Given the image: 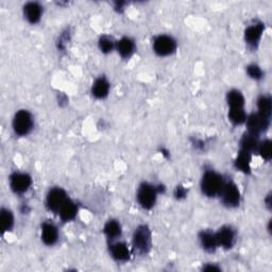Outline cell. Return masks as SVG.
Instances as JSON below:
<instances>
[{"mask_svg": "<svg viewBox=\"0 0 272 272\" xmlns=\"http://www.w3.org/2000/svg\"><path fill=\"white\" fill-rule=\"evenodd\" d=\"M32 185V178L24 172H14L10 176V187L16 195H23Z\"/></svg>", "mask_w": 272, "mask_h": 272, "instance_id": "cell-7", "label": "cell"}, {"mask_svg": "<svg viewBox=\"0 0 272 272\" xmlns=\"http://www.w3.org/2000/svg\"><path fill=\"white\" fill-rule=\"evenodd\" d=\"M257 137L258 136H255L249 132L247 134H244L240 139V150L248 153H252L253 151L257 150L258 144H260Z\"/></svg>", "mask_w": 272, "mask_h": 272, "instance_id": "cell-22", "label": "cell"}, {"mask_svg": "<svg viewBox=\"0 0 272 272\" xmlns=\"http://www.w3.org/2000/svg\"><path fill=\"white\" fill-rule=\"evenodd\" d=\"M236 169L243 174H250L251 171V153L239 150L237 158L234 162Z\"/></svg>", "mask_w": 272, "mask_h": 272, "instance_id": "cell-20", "label": "cell"}, {"mask_svg": "<svg viewBox=\"0 0 272 272\" xmlns=\"http://www.w3.org/2000/svg\"><path fill=\"white\" fill-rule=\"evenodd\" d=\"M58 214H59L62 221H64V222L71 221V220H73L78 214V206L72 200H70L68 198L65 201V203L62 205V207L58 212Z\"/></svg>", "mask_w": 272, "mask_h": 272, "instance_id": "cell-18", "label": "cell"}, {"mask_svg": "<svg viewBox=\"0 0 272 272\" xmlns=\"http://www.w3.org/2000/svg\"><path fill=\"white\" fill-rule=\"evenodd\" d=\"M257 150H258V153H260L263 160H265L267 162H269L271 160V157H272L271 141L269 139H266L263 142H261V144H258Z\"/></svg>", "mask_w": 272, "mask_h": 272, "instance_id": "cell-27", "label": "cell"}, {"mask_svg": "<svg viewBox=\"0 0 272 272\" xmlns=\"http://www.w3.org/2000/svg\"><path fill=\"white\" fill-rule=\"evenodd\" d=\"M116 50L122 59H129L135 51V43L132 38L125 36L119 42L116 43Z\"/></svg>", "mask_w": 272, "mask_h": 272, "instance_id": "cell-17", "label": "cell"}, {"mask_svg": "<svg viewBox=\"0 0 272 272\" xmlns=\"http://www.w3.org/2000/svg\"><path fill=\"white\" fill-rule=\"evenodd\" d=\"M43 15V8L38 3H28L23 7V16L28 22L35 24L41 20Z\"/></svg>", "mask_w": 272, "mask_h": 272, "instance_id": "cell-13", "label": "cell"}, {"mask_svg": "<svg viewBox=\"0 0 272 272\" xmlns=\"http://www.w3.org/2000/svg\"><path fill=\"white\" fill-rule=\"evenodd\" d=\"M199 240L201 247L206 252H215L218 248V243L216 239V234L214 232H211L209 230H204L199 234Z\"/></svg>", "mask_w": 272, "mask_h": 272, "instance_id": "cell-16", "label": "cell"}, {"mask_svg": "<svg viewBox=\"0 0 272 272\" xmlns=\"http://www.w3.org/2000/svg\"><path fill=\"white\" fill-rule=\"evenodd\" d=\"M257 110L258 114L262 115L263 117L271 119L272 114V101L270 96L263 95L257 99Z\"/></svg>", "mask_w": 272, "mask_h": 272, "instance_id": "cell-23", "label": "cell"}, {"mask_svg": "<svg viewBox=\"0 0 272 272\" xmlns=\"http://www.w3.org/2000/svg\"><path fill=\"white\" fill-rule=\"evenodd\" d=\"M177 49V42L170 35L161 34L154 38L153 50L160 57H168L172 55Z\"/></svg>", "mask_w": 272, "mask_h": 272, "instance_id": "cell-5", "label": "cell"}, {"mask_svg": "<svg viewBox=\"0 0 272 272\" xmlns=\"http://www.w3.org/2000/svg\"><path fill=\"white\" fill-rule=\"evenodd\" d=\"M244 123H247L249 133L258 136L268 130V128L270 127V119L263 117L258 113H253L250 116H247Z\"/></svg>", "mask_w": 272, "mask_h": 272, "instance_id": "cell-10", "label": "cell"}, {"mask_svg": "<svg viewBox=\"0 0 272 272\" xmlns=\"http://www.w3.org/2000/svg\"><path fill=\"white\" fill-rule=\"evenodd\" d=\"M159 192H161V189L159 187L146 182L141 183L138 187L136 195L139 205L145 210L152 209L155 202H157Z\"/></svg>", "mask_w": 272, "mask_h": 272, "instance_id": "cell-4", "label": "cell"}, {"mask_svg": "<svg viewBox=\"0 0 272 272\" xmlns=\"http://www.w3.org/2000/svg\"><path fill=\"white\" fill-rule=\"evenodd\" d=\"M229 120L235 126H239L245 122L247 119V114L244 112V109H229L228 113Z\"/></svg>", "mask_w": 272, "mask_h": 272, "instance_id": "cell-25", "label": "cell"}, {"mask_svg": "<svg viewBox=\"0 0 272 272\" xmlns=\"http://www.w3.org/2000/svg\"><path fill=\"white\" fill-rule=\"evenodd\" d=\"M265 203H266L267 209L270 210V209H271V195H270V193H269V195L266 197V199H265Z\"/></svg>", "mask_w": 272, "mask_h": 272, "instance_id": "cell-31", "label": "cell"}, {"mask_svg": "<svg viewBox=\"0 0 272 272\" xmlns=\"http://www.w3.org/2000/svg\"><path fill=\"white\" fill-rule=\"evenodd\" d=\"M187 196V189L182 186V185H179L176 187L175 189V197L178 199V200H182L184 198H186Z\"/></svg>", "mask_w": 272, "mask_h": 272, "instance_id": "cell-30", "label": "cell"}, {"mask_svg": "<svg viewBox=\"0 0 272 272\" xmlns=\"http://www.w3.org/2000/svg\"><path fill=\"white\" fill-rule=\"evenodd\" d=\"M98 46L102 54H110L116 48V43L113 41L112 37L108 35H103L99 38Z\"/></svg>", "mask_w": 272, "mask_h": 272, "instance_id": "cell-26", "label": "cell"}, {"mask_svg": "<svg viewBox=\"0 0 272 272\" xmlns=\"http://www.w3.org/2000/svg\"><path fill=\"white\" fill-rule=\"evenodd\" d=\"M219 196L221 197V200L224 204L228 207H236L240 203V191L238 186L232 182V181H229V182H225L224 187L220 191Z\"/></svg>", "mask_w": 272, "mask_h": 272, "instance_id": "cell-6", "label": "cell"}, {"mask_svg": "<svg viewBox=\"0 0 272 272\" xmlns=\"http://www.w3.org/2000/svg\"><path fill=\"white\" fill-rule=\"evenodd\" d=\"M229 109H244V97L238 89H231L227 94Z\"/></svg>", "mask_w": 272, "mask_h": 272, "instance_id": "cell-21", "label": "cell"}, {"mask_svg": "<svg viewBox=\"0 0 272 272\" xmlns=\"http://www.w3.org/2000/svg\"><path fill=\"white\" fill-rule=\"evenodd\" d=\"M225 184L222 176L215 170H206L201 179V190L206 197H216L221 191Z\"/></svg>", "mask_w": 272, "mask_h": 272, "instance_id": "cell-1", "label": "cell"}, {"mask_svg": "<svg viewBox=\"0 0 272 272\" xmlns=\"http://www.w3.org/2000/svg\"><path fill=\"white\" fill-rule=\"evenodd\" d=\"M111 256L116 262L118 263H126L130 258V250L125 242H115L111 244L110 248Z\"/></svg>", "mask_w": 272, "mask_h": 272, "instance_id": "cell-14", "label": "cell"}, {"mask_svg": "<svg viewBox=\"0 0 272 272\" xmlns=\"http://www.w3.org/2000/svg\"><path fill=\"white\" fill-rule=\"evenodd\" d=\"M132 243L134 251L139 255L147 254L152 245V234L150 229L145 225L138 226L133 233Z\"/></svg>", "mask_w": 272, "mask_h": 272, "instance_id": "cell-2", "label": "cell"}, {"mask_svg": "<svg viewBox=\"0 0 272 272\" xmlns=\"http://www.w3.org/2000/svg\"><path fill=\"white\" fill-rule=\"evenodd\" d=\"M121 226L117 221V220L111 219L105 225V228H103V233L105 235L108 237L109 240L114 241L117 239L118 237L121 236Z\"/></svg>", "mask_w": 272, "mask_h": 272, "instance_id": "cell-19", "label": "cell"}, {"mask_svg": "<svg viewBox=\"0 0 272 272\" xmlns=\"http://www.w3.org/2000/svg\"><path fill=\"white\" fill-rule=\"evenodd\" d=\"M41 237L46 245H49V247L55 245L59 240V230L57 226L53 222H44L42 225Z\"/></svg>", "mask_w": 272, "mask_h": 272, "instance_id": "cell-12", "label": "cell"}, {"mask_svg": "<svg viewBox=\"0 0 272 272\" xmlns=\"http://www.w3.org/2000/svg\"><path fill=\"white\" fill-rule=\"evenodd\" d=\"M68 199L66 191L61 187L51 188L46 197V206L50 212L58 213L62 205Z\"/></svg>", "mask_w": 272, "mask_h": 272, "instance_id": "cell-8", "label": "cell"}, {"mask_svg": "<svg viewBox=\"0 0 272 272\" xmlns=\"http://www.w3.org/2000/svg\"><path fill=\"white\" fill-rule=\"evenodd\" d=\"M216 239L218 247L224 249H231L236 241V232L230 226H225L220 228L216 233Z\"/></svg>", "mask_w": 272, "mask_h": 272, "instance_id": "cell-11", "label": "cell"}, {"mask_svg": "<svg viewBox=\"0 0 272 272\" xmlns=\"http://www.w3.org/2000/svg\"><path fill=\"white\" fill-rule=\"evenodd\" d=\"M13 130L18 136H27L34 127L32 114L27 110H19L15 113L12 121Z\"/></svg>", "mask_w": 272, "mask_h": 272, "instance_id": "cell-3", "label": "cell"}, {"mask_svg": "<svg viewBox=\"0 0 272 272\" xmlns=\"http://www.w3.org/2000/svg\"><path fill=\"white\" fill-rule=\"evenodd\" d=\"M203 270H209V271H211V270H220V268L219 267H216L215 265H210V266H203Z\"/></svg>", "mask_w": 272, "mask_h": 272, "instance_id": "cell-32", "label": "cell"}, {"mask_svg": "<svg viewBox=\"0 0 272 272\" xmlns=\"http://www.w3.org/2000/svg\"><path fill=\"white\" fill-rule=\"evenodd\" d=\"M265 30V24L261 21H255L248 26L244 30V42L250 48L256 49L260 44Z\"/></svg>", "mask_w": 272, "mask_h": 272, "instance_id": "cell-9", "label": "cell"}, {"mask_svg": "<svg viewBox=\"0 0 272 272\" xmlns=\"http://www.w3.org/2000/svg\"><path fill=\"white\" fill-rule=\"evenodd\" d=\"M67 34H69L68 31L64 32V33H62L60 35L59 41H58V47H59V49H65V47H66V45H67V43L69 41V35H67Z\"/></svg>", "mask_w": 272, "mask_h": 272, "instance_id": "cell-29", "label": "cell"}, {"mask_svg": "<svg viewBox=\"0 0 272 272\" xmlns=\"http://www.w3.org/2000/svg\"><path fill=\"white\" fill-rule=\"evenodd\" d=\"M0 218H2V229L3 233L10 232L14 227V216L13 213L8 209H2L0 212Z\"/></svg>", "mask_w": 272, "mask_h": 272, "instance_id": "cell-24", "label": "cell"}, {"mask_svg": "<svg viewBox=\"0 0 272 272\" xmlns=\"http://www.w3.org/2000/svg\"><path fill=\"white\" fill-rule=\"evenodd\" d=\"M110 82L106 77H99L95 80L92 86V95L96 99H105L110 93Z\"/></svg>", "mask_w": 272, "mask_h": 272, "instance_id": "cell-15", "label": "cell"}, {"mask_svg": "<svg viewBox=\"0 0 272 272\" xmlns=\"http://www.w3.org/2000/svg\"><path fill=\"white\" fill-rule=\"evenodd\" d=\"M247 73L249 75L250 78H252L253 80H262L264 77V71L263 69L256 65V64H250V65L247 66Z\"/></svg>", "mask_w": 272, "mask_h": 272, "instance_id": "cell-28", "label": "cell"}]
</instances>
